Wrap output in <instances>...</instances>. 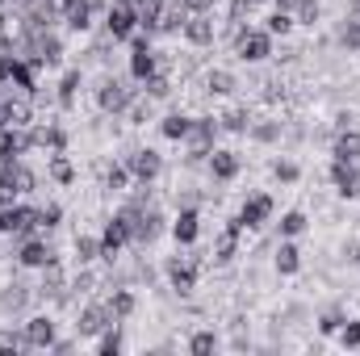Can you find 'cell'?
I'll return each mask as SVG.
<instances>
[{
    "label": "cell",
    "mask_w": 360,
    "mask_h": 356,
    "mask_svg": "<svg viewBox=\"0 0 360 356\" xmlns=\"http://www.w3.org/2000/svg\"><path fill=\"white\" fill-rule=\"evenodd\" d=\"M293 25H297V21H293V13H281V8H276V13L269 17V25H264V30H269L272 38H285Z\"/></svg>",
    "instance_id": "obj_44"
},
{
    "label": "cell",
    "mask_w": 360,
    "mask_h": 356,
    "mask_svg": "<svg viewBox=\"0 0 360 356\" xmlns=\"http://www.w3.org/2000/svg\"><path fill=\"white\" fill-rule=\"evenodd\" d=\"M272 265H276V272H281V276H293V272L302 268V248H297L293 239H281V243H276Z\"/></svg>",
    "instance_id": "obj_25"
},
{
    "label": "cell",
    "mask_w": 360,
    "mask_h": 356,
    "mask_svg": "<svg viewBox=\"0 0 360 356\" xmlns=\"http://www.w3.org/2000/svg\"><path fill=\"white\" fill-rule=\"evenodd\" d=\"M197 235H201V214H197V205H180L176 222H172V239H176L180 248H193Z\"/></svg>",
    "instance_id": "obj_20"
},
{
    "label": "cell",
    "mask_w": 360,
    "mask_h": 356,
    "mask_svg": "<svg viewBox=\"0 0 360 356\" xmlns=\"http://www.w3.org/2000/svg\"><path fill=\"white\" fill-rule=\"evenodd\" d=\"M30 147H42V151H68V130L59 122H34L30 126Z\"/></svg>",
    "instance_id": "obj_14"
},
{
    "label": "cell",
    "mask_w": 360,
    "mask_h": 356,
    "mask_svg": "<svg viewBox=\"0 0 360 356\" xmlns=\"http://www.w3.org/2000/svg\"><path fill=\"white\" fill-rule=\"evenodd\" d=\"M235 55H239L243 63H264L272 55V34L269 30H256V25L235 30Z\"/></svg>",
    "instance_id": "obj_5"
},
{
    "label": "cell",
    "mask_w": 360,
    "mask_h": 356,
    "mask_svg": "<svg viewBox=\"0 0 360 356\" xmlns=\"http://www.w3.org/2000/svg\"><path fill=\"white\" fill-rule=\"evenodd\" d=\"M155 72H160V51L151 46V34L139 30V34L130 38V80L143 84V80L155 76Z\"/></svg>",
    "instance_id": "obj_4"
},
{
    "label": "cell",
    "mask_w": 360,
    "mask_h": 356,
    "mask_svg": "<svg viewBox=\"0 0 360 356\" xmlns=\"http://www.w3.org/2000/svg\"><path fill=\"white\" fill-rule=\"evenodd\" d=\"M139 96V89H130V84H122V80H113V76H105L101 80V89H96V105H101V113H126L130 109V101Z\"/></svg>",
    "instance_id": "obj_9"
},
{
    "label": "cell",
    "mask_w": 360,
    "mask_h": 356,
    "mask_svg": "<svg viewBox=\"0 0 360 356\" xmlns=\"http://www.w3.org/2000/svg\"><path fill=\"white\" fill-rule=\"evenodd\" d=\"M55 260L59 256H55V248L46 239H38V235L17 239V265L21 268H46V265H55Z\"/></svg>",
    "instance_id": "obj_11"
},
{
    "label": "cell",
    "mask_w": 360,
    "mask_h": 356,
    "mask_svg": "<svg viewBox=\"0 0 360 356\" xmlns=\"http://www.w3.org/2000/svg\"><path fill=\"white\" fill-rule=\"evenodd\" d=\"M306 227H310V218H306L302 210H289V214H281V222H276V235H281V239H297Z\"/></svg>",
    "instance_id": "obj_33"
},
{
    "label": "cell",
    "mask_w": 360,
    "mask_h": 356,
    "mask_svg": "<svg viewBox=\"0 0 360 356\" xmlns=\"http://www.w3.org/2000/svg\"><path fill=\"white\" fill-rule=\"evenodd\" d=\"M256 143H281V134H285V122H252V130H248Z\"/></svg>",
    "instance_id": "obj_40"
},
{
    "label": "cell",
    "mask_w": 360,
    "mask_h": 356,
    "mask_svg": "<svg viewBox=\"0 0 360 356\" xmlns=\"http://www.w3.org/2000/svg\"><path fill=\"white\" fill-rule=\"evenodd\" d=\"M340 46L352 55V51H360V17H352L348 13V21H344V30H340Z\"/></svg>",
    "instance_id": "obj_41"
},
{
    "label": "cell",
    "mask_w": 360,
    "mask_h": 356,
    "mask_svg": "<svg viewBox=\"0 0 360 356\" xmlns=\"http://www.w3.org/2000/svg\"><path fill=\"white\" fill-rule=\"evenodd\" d=\"M46 172H51L55 184H72V180H76V168H72V160H68L63 151H55V155H51V168H46Z\"/></svg>",
    "instance_id": "obj_38"
},
{
    "label": "cell",
    "mask_w": 360,
    "mask_h": 356,
    "mask_svg": "<svg viewBox=\"0 0 360 356\" xmlns=\"http://www.w3.org/2000/svg\"><path fill=\"white\" fill-rule=\"evenodd\" d=\"M218 4H222V0H184V8H188V13H214Z\"/></svg>",
    "instance_id": "obj_48"
},
{
    "label": "cell",
    "mask_w": 360,
    "mask_h": 356,
    "mask_svg": "<svg viewBox=\"0 0 360 356\" xmlns=\"http://www.w3.org/2000/svg\"><path fill=\"white\" fill-rule=\"evenodd\" d=\"M331 160H335V164H360V134L352 130V126L335 134V143H331Z\"/></svg>",
    "instance_id": "obj_24"
},
{
    "label": "cell",
    "mask_w": 360,
    "mask_h": 356,
    "mask_svg": "<svg viewBox=\"0 0 360 356\" xmlns=\"http://www.w3.org/2000/svg\"><path fill=\"white\" fill-rule=\"evenodd\" d=\"M143 92H147L151 101L172 96V72H155V76H147V80H143Z\"/></svg>",
    "instance_id": "obj_37"
},
{
    "label": "cell",
    "mask_w": 360,
    "mask_h": 356,
    "mask_svg": "<svg viewBox=\"0 0 360 356\" xmlns=\"http://www.w3.org/2000/svg\"><path fill=\"white\" fill-rule=\"evenodd\" d=\"M80 84H84V72H80V68L63 72V80H59V92H55L59 109H72V105H76V96H80Z\"/></svg>",
    "instance_id": "obj_29"
},
{
    "label": "cell",
    "mask_w": 360,
    "mask_h": 356,
    "mask_svg": "<svg viewBox=\"0 0 360 356\" xmlns=\"http://www.w3.org/2000/svg\"><path fill=\"white\" fill-rule=\"evenodd\" d=\"M239 239H243V227H239V218H231L222 231H218V239H214V248H210V256H214V265H231L235 256H239Z\"/></svg>",
    "instance_id": "obj_15"
},
{
    "label": "cell",
    "mask_w": 360,
    "mask_h": 356,
    "mask_svg": "<svg viewBox=\"0 0 360 356\" xmlns=\"http://www.w3.org/2000/svg\"><path fill=\"white\" fill-rule=\"evenodd\" d=\"M344 260L348 265H360V243H344Z\"/></svg>",
    "instance_id": "obj_50"
},
{
    "label": "cell",
    "mask_w": 360,
    "mask_h": 356,
    "mask_svg": "<svg viewBox=\"0 0 360 356\" xmlns=\"http://www.w3.org/2000/svg\"><path fill=\"white\" fill-rule=\"evenodd\" d=\"M184 42H193V46H214V38H218V25H214V13H188V21H184Z\"/></svg>",
    "instance_id": "obj_17"
},
{
    "label": "cell",
    "mask_w": 360,
    "mask_h": 356,
    "mask_svg": "<svg viewBox=\"0 0 360 356\" xmlns=\"http://www.w3.org/2000/svg\"><path fill=\"white\" fill-rule=\"evenodd\" d=\"M201 84H205L210 96H231V92L239 89V80H235V72H231V68H210Z\"/></svg>",
    "instance_id": "obj_26"
},
{
    "label": "cell",
    "mask_w": 360,
    "mask_h": 356,
    "mask_svg": "<svg viewBox=\"0 0 360 356\" xmlns=\"http://www.w3.org/2000/svg\"><path fill=\"white\" fill-rule=\"evenodd\" d=\"M184 21H188L184 0H164V8H160V34H180Z\"/></svg>",
    "instance_id": "obj_27"
},
{
    "label": "cell",
    "mask_w": 360,
    "mask_h": 356,
    "mask_svg": "<svg viewBox=\"0 0 360 356\" xmlns=\"http://www.w3.org/2000/svg\"><path fill=\"white\" fill-rule=\"evenodd\" d=\"M335 336H340V344H344V348H360V319H348Z\"/></svg>",
    "instance_id": "obj_46"
},
{
    "label": "cell",
    "mask_w": 360,
    "mask_h": 356,
    "mask_svg": "<svg viewBox=\"0 0 360 356\" xmlns=\"http://www.w3.org/2000/svg\"><path fill=\"white\" fill-rule=\"evenodd\" d=\"M92 285H96V276H92V272H80V276H76V281H72L68 289H76V293H89Z\"/></svg>",
    "instance_id": "obj_49"
},
{
    "label": "cell",
    "mask_w": 360,
    "mask_h": 356,
    "mask_svg": "<svg viewBox=\"0 0 360 356\" xmlns=\"http://www.w3.org/2000/svg\"><path fill=\"white\" fill-rule=\"evenodd\" d=\"M344 323H348V319H344V310H327V314L319 319V331H323V336H335Z\"/></svg>",
    "instance_id": "obj_47"
},
{
    "label": "cell",
    "mask_w": 360,
    "mask_h": 356,
    "mask_svg": "<svg viewBox=\"0 0 360 356\" xmlns=\"http://www.w3.org/2000/svg\"><path fill=\"white\" fill-rule=\"evenodd\" d=\"M164 272H168V289L172 293H180V298H188L193 289H197V272H201V260L197 256H168V265H164Z\"/></svg>",
    "instance_id": "obj_6"
},
{
    "label": "cell",
    "mask_w": 360,
    "mask_h": 356,
    "mask_svg": "<svg viewBox=\"0 0 360 356\" xmlns=\"http://www.w3.org/2000/svg\"><path fill=\"white\" fill-rule=\"evenodd\" d=\"M34 298H51V302H72V298H68V276H63L59 260L42 268V285L34 289Z\"/></svg>",
    "instance_id": "obj_21"
},
{
    "label": "cell",
    "mask_w": 360,
    "mask_h": 356,
    "mask_svg": "<svg viewBox=\"0 0 360 356\" xmlns=\"http://www.w3.org/2000/svg\"><path fill=\"white\" fill-rule=\"evenodd\" d=\"M188 352H193V356H210V352H218V336H214V331H197V336L188 340Z\"/></svg>",
    "instance_id": "obj_43"
},
{
    "label": "cell",
    "mask_w": 360,
    "mask_h": 356,
    "mask_svg": "<svg viewBox=\"0 0 360 356\" xmlns=\"http://www.w3.org/2000/svg\"><path fill=\"white\" fill-rule=\"evenodd\" d=\"M34 189H38V172H34L25 160H17V164H8V168L0 172V205L25 197V193H34Z\"/></svg>",
    "instance_id": "obj_3"
},
{
    "label": "cell",
    "mask_w": 360,
    "mask_h": 356,
    "mask_svg": "<svg viewBox=\"0 0 360 356\" xmlns=\"http://www.w3.org/2000/svg\"><path fill=\"white\" fill-rule=\"evenodd\" d=\"M126 168H130V177L139 180V184H155V180L164 177V155L155 147H134L126 155Z\"/></svg>",
    "instance_id": "obj_8"
},
{
    "label": "cell",
    "mask_w": 360,
    "mask_h": 356,
    "mask_svg": "<svg viewBox=\"0 0 360 356\" xmlns=\"http://www.w3.org/2000/svg\"><path fill=\"white\" fill-rule=\"evenodd\" d=\"M126 348V336H122V323H113V327H105L101 331V340H96V352L101 356H117Z\"/></svg>",
    "instance_id": "obj_34"
},
{
    "label": "cell",
    "mask_w": 360,
    "mask_h": 356,
    "mask_svg": "<svg viewBox=\"0 0 360 356\" xmlns=\"http://www.w3.org/2000/svg\"><path fill=\"white\" fill-rule=\"evenodd\" d=\"M218 122H222V130H231V134H248V130H252V109H248V105H235V109H226Z\"/></svg>",
    "instance_id": "obj_31"
},
{
    "label": "cell",
    "mask_w": 360,
    "mask_h": 356,
    "mask_svg": "<svg viewBox=\"0 0 360 356\" xmlns=\"http://www.w3.org/2000/svg\"><path fill=\"white\" fill-rule=\"evenodd\" d=\"M72 348H76V344H72V340H55V344H51V348H46V352H59V356H68V352H72Z\"/></svg>",
    "instance_id": "obj_51"
},
{
    "label": "cell",
    "mask_w": 360,
    "mask_h": 356,
    "mask_svg": "<svg viewBox=\"0 0 360 356\" xmlns=\"http://www.w3.org/2000/svg\"><path fill=\"white\" fill-rule=\"evenodd\" d=\"M151 105H155V101H151L147 92H139V96L130 101V109H126V117H130V126H147V122H151V113H155Z\"/></svg>",
    "instance_id": "obj_35"
},
{
    "label": "cell",
    "mask_w": 360,
    "mask_h": 356,
    "mask_svg": "<svg viewBox=\"0 0 360 356\" xmlns=\"http://www.w3.org/2000/svg\"><path fill=\"white\" fill-rule=\"evenodd\" d=\"M205 168H210V180L214 184H231V180L243 172V160H239V151H210V160H205Z\"/></svg>",
    "instance_id": "obj_16"
},
{
    "label": "cell",
    "mask_w": 360,
    "mask_h": 356,
    "mask_svg": "<svg viewBox=\"0 0 360 356\" xmlns=\"http://www.w3.org/2000/svg\"><path fill=\"white\" fill-rule=\"evenodd\" d=\"M117 319H113V310H109V302H89L84 310H80V323H76V331L80 336H101L105 327H113Z\"/></svg>",
    "instance_id": "obj_18"
},
{
    "label": "cell",
    "mask_w": 360,
    "mask_h": 356,
    "mask_svg": "<svg viewBox=\"0 0 360 356\" xmlns=\"http://www.w3.org/2000/svg\"><path fill=\"white\" fill-rule=\"evenodd\" d=\"M105 302H109V310H113V319H117V323H126V319L139 310V298H134V289H126V285H117Z\"/></svg>",
    "instance_id": "obj_28"
},
{
    "label": "cell",
    "mask_w": 360,
    "mask_h": 356,
    "mask_svg": "<svg viewBox=\"0 0 360 356\" xmlns=\"http://www.w3.org/2000/svg\"><path fill=\"white\" fill-rule=\"evenodd\" d=\"M34 222H38V231H55V227L63 222V205H55V201L34 205Z\"/></svg>",
    "instance_id": "obj_36"
},
{
    "label": "cell",
    "mask_w": 360,
    "mask_h": 356,
    "mask_svg": "<svg viewBox=\"0 0 360 356\" xmlns=\"http://www.w3.org/2000/svg\"><path fill=\"white\" fill-rule=\"evenodd\" d=\"M101 256H105L101 235H76V260H80V268H89L92 260H101Z\"/></svg>",
    "instance_id": "obj_32"
},
{
    "label": "cell",
    "mask_w": 360,
    "mask_h": 356,
    "mask_svg": "<svg viewBox=\"0 0 360 356\" xmlns=\"http://www.w3.org/2000/svg\"><path fill=\"white\" fill-rule=\"evenodd\" d=\"M218 134H222V122L218 117H193V126H188V139H184V147H188V155H184V164L188 168H197V164H205L210 160V151H214V143H218Z\"/></svg>",
    "instance_id": "obj_1"
},
{
    "label": "cell",
    "mask_w": 360,
    "mask_h": 356,
    "mask_svg": "<svg viewBox=\"0 0 360 356\" xmlns=\"http://www.w3.org/2000/svg\"><path fill=\"white\" fill-rule=\"evenodd\" d=\"M319 13H323L319 0H297V4H293V21H297V25H314Z\"/></svg>",
    "instance_id": "obj_42"
},
{
    "label": "cell",
    "mask_w": 360,
    "mask_h": 356,
    "mask_svg": "<svg viewBox=\"0 0 360 356\" xmlns=\"http://www.w3.org/2000/svg\"><path fill=\"white\" fill-rule=\"evenodd\" d=\"M101 248H105V260H117L122 248H130V218H126L122 210L105 222V231H101Z\"/></svg>",
    "instance_id": "obj_10"
},
{
    "label": "cell",
    "mask_w": 360,
    "mask_h": 356,
    "mask_svg": "<svg viewBox=\"0 0 360 356\" xmlns=\"http://www.w3.org/2000/svg\"><path fill=\"white\" fill-rule=\"evenodd\" d=\"M331 184H335V193L344 201L360 197V164H335L331 160Z\"/></svg>",
    "instance_id": "obj_22"
},
{
    "label": "cell",
    "mask_w": 360,
    "mask_h": 356,
    "mask_svg": "<svg viewBox=\"0 0 360 356\" xmlns=\"http://www.w3.org/2000/svg\"><path fill=\"white\" fill-rule=\"evenodd\" d=\"M272 177L281 180V184H297V180H302V168H297L293 160H276V164H272Z\"/></svg>",
    "instance_id": "obj_45"
},
{
    "label": "cell",
    "mask_w": 360,
    "mask_h": 356,
    "mask_svg": "<svg viewBox=\"0 0 360 356\" xmlns=\"http://www.w3.org/2000/svg\"><path fill=\"white\" fill-rule=\"evenodd\" d=\"M21 336H25V348H51L55 344V319L51 314H34L21 323Z\"/></svg>",
    "instance_id": "obj_19"
},
{
    "label": "cell",
    "mask_w": 360,
    "mask_h": 356,
    "mask_svg": "<svg viewBox=\"0 0 360 356\" xmlns=\"http://www.w3.org/2000/svg\"><path fill=\"white\" fill-rule=\"evenodd\" d=\"M348 13H352V17H360V0H348Z\"/></svg>",
    "instance_id": "obj_53"
},
{
    "label": "cell",
    "mask_w": 360,
    "mask_h": 356,
    "mask_svg": "<svg viewBox=\"0 0 360 356\" xmlns=\"http://www.w3.org/2000/svg\"><path fill=\"white\" fill-rule=\"evenodd\" d=\"M248 4H252V8H256V4H264V0H248Z\"/></svg>",
    "instance_id": "obj_54"
},
{
    "label": "cell",
    "mask_w": 360,
    "mask_h": 356,
    "mask_svg": "<svg viewBox=\"0 0 360 356\" xmlns=\"http://www.w3.org/2000/svg\"><path fill=\"white\" fill-rule=\"evenodd\" d=\"M34 231H38V222H34V205H21V201L0 205V235H8V239H25V235H34Z\"/></svg>",
    "instance_id": "obj_7"
},
{
    "label": "cell",
    "mask_w": 360,
    "mask_h": 356,
    "mask_svg": "<svg viewBox=\"0 0 360 356\" xmlns=\"http://www.w3.org/2000/svg\"><path fill=\"white\" fill-rule=\"evenodd\" d=\"M188 126H193L188 113H168V117L160 122V134H164L168 143H184V139H188Z\"/></svg>",
    "instance_id": "obj_30"
},
{
    "label": "cell",
    "mask_w": 360,
    "mask_h": 356,
    "mask_svg": "<svg viewBox=\"0 0 360 356\" xmlns=\"http://www.w3.org/2000/svg\"><path fill=\"white\" fill-rule=\"evenodd\" d=\"M30 298H34V289H30L25 281H8V285L0 289V314H21V310L30 306Z\"/></svg>",
    "instance_id": "obj_23"
},
{
    "label": "cell",
    "mask_w": 360,
    "mask_h": 356,
    "mask_svg": "<svg viewBox=\"0 0 360 356\" xmlns=\"http://www.w3.org/2000/svg\"><path fill=\"white\" fill-rule=\"evenodd\" d=\"M130 180H134V177H130V168H126V164H109V168H105V177H101V184H105L109 193H122Z\"/></svg>",
    "instance_id": "obj_39"
},
{
    "label": "cell",
    "mask_w": 360,
    "mask_h": 356,
    "mask_svg": "<svg viewBox=\"0 0 360 356\" xmlns=\"http://www.w3.org/2000/svg\"><path fill=\"white\" fill-rule=\"evenodd\" d=\"M105 34L113 42H130L139 34V8H134V0H113L105 8Z\"/></svg>",
    "instance_id": "obj_2"
},
{
    "label": "cell",
    "mask_w": 360,
    "mask_h": 356,
    "mask_svg": "<svg viewBox=\"0 0 360 356\" xmlns=\"http://www.w3.org/2000/svg\"><path fill=\"white\" fill-rule=\"evenodd\" d=\"M4 126H8V96L0 92V130H4Z\"/></svg>",
    "instance_id": "obj_52"
},
{
    "label": "cell",
    "mask_w": 360,
    "mask_h": 356,
    "mask_svg": "<svg viewBox=\"0 0 360 356\" xmlns=\"http://www.w3.org/2000/svg\"><path fill=\"white\" fill-rule=\"evenodd\" d=\"M235 218H239V227H243V231H260V227L272 218V197H269V193H252V197L239 205V214H235Z\"/></svg>",
    "instance_id": "obj_13"
},
{
    "label": "cell",
    "mask_w": 360,
    "mask_h": 356,
    "mask_svg": "<svg viewBox=\"0 0 360 356\" xmlns=\"http://www.w3.org/2000/svg\"><path fill=\"white\" fill-rule=\"evenodd\" d=\"M25 151H30V126H4L0 130V172L17 164Z\"/></svg>",
    "instance_id": "obj_12"
}]
</instances>
